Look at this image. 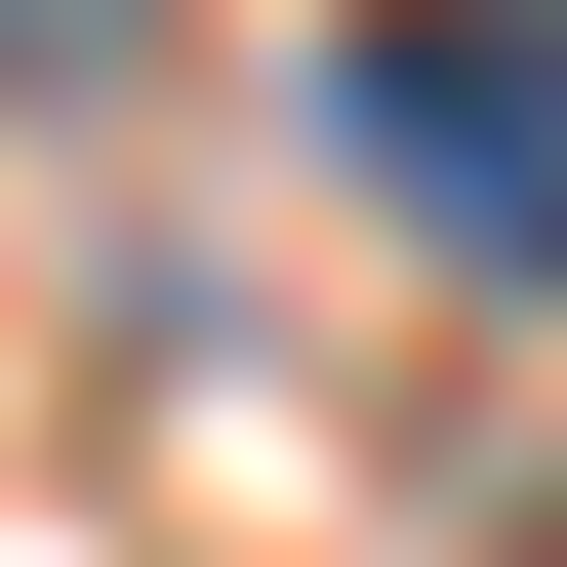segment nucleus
<instances>
[{"label": "nucleus", "mask_w": 567, "mask_h": 567, "mask_svg": "<svg viewBox=\"0 0 567 567\" xmlns=\"http://www.w3.org/2000/svg\"><path fill=\"white\" fill-rule=\"evenodd\" d=\"M324 163L446 203L486 284H567V0H324Z\"/></svg>", "instance_id": "obj_1"}]
</instances>
